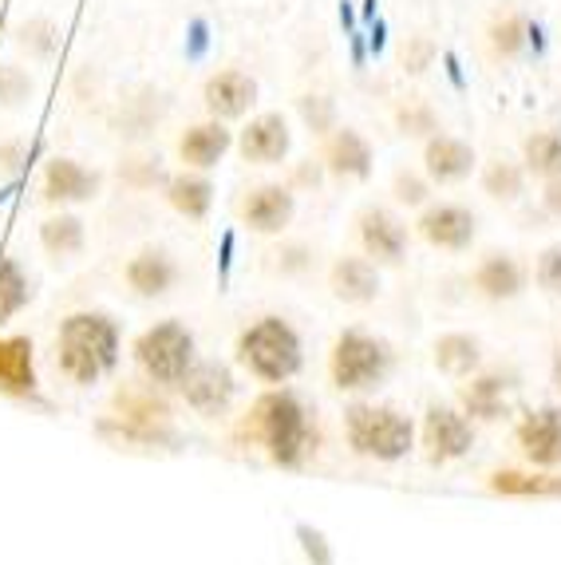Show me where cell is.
<instances>
[{"mask_svg":"<svg viewBox=\"0 0 561 565\" xmlns=\"http://www.w3.org/2000/svg\"><path fill=\"white\" fill-rule=\"evenodd\" d=\"M518 392L515 367H478L475 376L458 384V407L475 419V424H498L510 415V399Z\"/></svg>","mask_w":561,"mask_h":565,"instance_id":"obj_11","label":"cell"},{"mask_svg":"<svg viewBox=\"0 0 561 565\" xmlns=\"http://www.w3.org/2000/svg\"><path fill=\"white\" fill-rule=\"evenodd\" d=\"M234 360L245 376L265 387H280L300 376L305 367V337L280 312H265L250 321L234 340Z\"/></svg>","mask_w":561,"mask_h":565,"instance_id":"obj_3","label":"cell"},{"mask_svg":"<svg viewBox=\"0 0 561 565\" xmlns=\"http://www.w3.org/2000/svg\"><path fill=\"white\" fill-rule=\"evenodd\" d=\"M356 242H360V254L372 257L380 269L384 265H403L407 249H412V226L392 206H375L372 202V206L356 214Z\"/></svg>","mask_w":561,"mask_h":565,"instance_id":"obj_10","label":"cell"},{"mask_svg":"<svg viewBox=\"0 0 561 565\" xmlns=\"http://www.w3.org/2000/svg\"><path fill=\"white\" fill-rule=\"evenodd\" d=\"M119 182H127L131 190H155L167 182V170H162L159 154H131V159H123Z\"/></svg>","mask_w":561,"mask_h":565,"instance_id":"obj_36","label":"cell"},{"mask_svg":"<svg viewBox=\"0 0 561 565\" xmlns=\"http://www.w3.org/2000/svg\"><path fill=\"white\" fill-rule=\"evenodd\" d=\"M237 372L225 360H210V356H198L194 367L187 372V380L178 384V396L198 419H222L230 415L237 399Z\"/></svg>","mask_w":561,"mask_h":565,"instance_id":"obj_8","label":"cell"},{"mask_svg":"<svg viewBox=\"0 0 561 565\" xmlns=\"http://www.w3.org/2000/svg\"><path fill=\"white\" fill-rule=\"evenodd\" d=\"M542 210L550 217H561V174L550 182H542Z\"/></svg>","mask_w":561,"mask_h":565,"instance_id":"obj_46","label":"cell"},{"mask_svg":"<svg viewBox=\"0 0 561 565\" xmlns=\"http://www.w3.org/2000/svg\"><path fill=\"white\" fill-rule=\"evenodd\" d=\"M269 269L280 277H300V274H309L313 269V249L305 242H280L277 249H269Z\"/></svg>","mask_w":561,"mask_h":565,"instance_id":"obj_39","label":"cell"},{"mask_svg":"<svg viewBox=\"0 0 561 565\" xmlns=\"http://www.w3.org/2000/svg\"><path fill=\"white\" fill-rule=\"evenodd\" d=\"M182 281V265L162 245H142L123 262V285L139 297V301H162Z\"/></svg>","mask_w":561,"mask_h":565,"instance_id":"obj_14","label":"cell"},{"mask_svg":"<svg viewBox=\"0 0 561 565\" xmlns=\"http://www.w3.org/2000/svg\"><path fill=\"white\" fill-rule=\"evenodd\" d=\"M431 60H435V44H431L427 36H412L407 44H403V67L412 72V76H420V72H427Z\"/></svg>","mask_w":561,"mask_h":565,"instance_id":"obj_44","label":"cell"},{"mask_svg":"<svg viewBox=\"0 0 561 565\" xmlns=\"http://www.w3.org/2000/svg\"><path fill=\"white\" fill-rule=\"evenodd\" d=\"M0 396L17 404H44L36 372V344L24 332L0 337Z\"/></svg>","mask_w":561,"mask_h":565,"instance_id":"obj_17","label":"cell"},{"mask_svg":"<svg viewBox=\"0 0 561 565\" xmlns=\"http://www.w3.org/2000/svg\"><path fill=\"white\" fill-rule=\"evenodd\" d=\"M420 170L435 186H458V182H467L478 170V151L467 139L440 131L431 135V139H423Z\"/></svg>","mask_w":561,"mask_h":565,"instance_id":"obj_22","label":"cell"},{"mask_svg":"<svg viewBox=\"0 0 561 565\" xmlns=\"http://www.w3.org/2000/svg\"><path fill=\"white\" fill-rule=\"evenodd\" d=\"M478 444V424L458 404L431 399L420 424V451L427 467H451V462L467 459Z\"/></svg>","mask_w":561,"mask_h":565,"instance_id":"obj_7","label":"cell"},{"mask_svg":"<svg viewBox=\"0 0 561 565\" xmlns=\"http://www.w3.org/2000/svg\"><path fill=\"white\" fill-rule=\"evenodd\" d=\"M104 194V174L95 167H84L72 154H56L40 170V202L52 210H75L87 206Z\"/></svg>","mask_w":561,"mask_h":565,"instance_id":"obj_9","label":"cell"},{"mask_svg":"<svg viewBox=\"0 0 561 565\" xmlns=\"http://www.w3.org/2000/svg\"><path fill=\"white\" fill-rule=\"evenodd\" d=\"M131 356L142 380L159 384L162 392H178V384L187 380V372L198 360V337L187 321L162 317L131 340Z\"/></svg>","mask_w":561,"mask_h":565,"instance_id":"obj_6","label":"cell"},{"mask_svg":"<svg viewBox=\"0 0 561 565\" xmlns=\"http://www.w3.org/2000/svg\"><path fill=\"white\" fill-rule=\"evenodd\" d=\"M328 289L340 305L364 309V305H375L384 297V269L368 254H340L328 265Z\"/></svg>","mask_w":561,"mask_h":565,"instance_id":"obj_20","label":"cell"},{"mask_svg":"<svg viewBox=\"0 0 561 565\" xmlns=\"http://www.w3.org/2000/svg\"><path fill=\"white\" fill-rule=\"evenodd\" d=\"M320 167L332 182H368L375 170V151L372 142L364 135L356 131V127H345L340 122L337 131L325 135L320 139Z\"/></svg>","mask_w":561,"mask_h":565,"instance_id":"obj_18","label":"cell"},{"mask_svg":"<svg viewBox=\"0 0 561 565\" xmlns=\"http://www.w3.org/2000/svg\"><path fill=\"white\" fill-rule=\"evenodd\" d=\"M470 285H475V292L483 301L510 305L530 289V269H526L522 257L510 254V249H490V254L478 257L475 269H470Z\"/></svg>","mask_w":561,"mask_h":565,"instance_id":"obj_19","label":"cell"},{"mask_svg":"<svg viewBox=\"0 0 561 565\" xmlns=\"http://www.w3.org/2000/svg\"><path fill=\"white\" fill-rule=\"evenodd\" d=\"M530 47V17H526L518 4L502 0L495 12L487 17V29H483V52L495 67L518 64Z\"/></svg>","mask_w":561,"mask_h":565,"instance_id":"obj_24","label":"cell"},{"mask_svg":"<svg viewBox=\"0 0 561 565\" xmlns=\"http://www.w3.org/2000/svg\"><path fill=\"white\" fill-rule=\"evenodd\" d=\"M293 537H297L300 554H305V565H337V550H332V542H328V534L320 526L297 522Z\"/></svg>","mask_w":561,"mask_h":565,"instance_id":"obj_40","label":"cell"},{"mask_svg":"<svg viewBox=\"0 0 561 565\" xmlns=\"http://www.w3.org/2000/svg\"><path fill=\"white\" fill-rule=\"evenodd\" d=\"M123 360V324L107 309H75L56 329V367L72 387H95Z\"/></svg>","mask_w":561,"mask_h":565,"instance_id":"obj_2","label":"cell"},{"mask_svg":"<svg viewBox=\"0 0 561 565\" xmlns=\"http://www.w3.org/2000/svg\"><path fill=\"white\" fill-rule=\"evenodd\" d=\"M214 179H210L207 170H174L167 174L162 182V199L167 206L174 210L178 217H187V222H207L210 210H214Z\"/></svg>","mask_w":561,"mask_h":565,"instance_id":"obj_27","label":"cell"},{"mask_svg":"<svg viewBox=\"0 0 561 565\" xmlns=\"http://www.w3.org/2000/svg\"><path fill=\"white\" fill-rule=\"evenodd\" d=\"M340 424H345V444L356 459L384 462V467L403 462L415 451V444H420V427H415L412 415L392 404H380L372 396H360L352 404H345Z\"/></svg>","mask_w":561,"mask_h":565,"instance_id":"obj_4","label":"cell"},{"mask_svg":"<svg viewBox=\"0 0 561 565\" xmlns=\"http://www.w3.org/2000/svg\"><path fill=\"white\" fill-rule=\"evenodd\" d=\"M533 285L550 297H561V242H550L533 262Z\"/></svg>","mask_w":561,"mask_h":565,"instance_id":"obj_42","label":"cell"},{"mask_svg":"<svg viewBox=\"0 0 561 565\" xmlns=\"http://www.w3.org/2000/svg\"><path fill=\"white\" fill-rule=\"evenodd\" d=\"M245 444H253L277 471H305L320 451L317 407L297 387H265L237 427Z\"/></svg>","mask_w":561,"mask_h":565,"instance_id":"obj_1","label":"cell"},{"mask_svg":"<svg viewBox=\"0 0 561 565\" xmlns=\"http://www.w3.org/2000/svg\"><path fill=\"white\" fill-rule=\"evenodd\" d=\"M36 301V281L12 254H0V324L29 309Z\"/></svg>","mask_w":561,"mask_h":565,"instance_id":"obj_32","label":"cell"},{"mask_svg":"<svg viewBox=\"0 0 561 565\" xmlns=\"http://www.w3.org/2000/svg\"><path fill=\"white\" fill-rule=\"evenodd\" d=\"M297 111H300V119H305V127H309V135H317V139H325V135H332L340 127L337 104H332L328 95H300Z\"/></svg>","mask_w":561,"mask_h":565,"instance_id":"obj_37","label":"cell"},{"mask_svg":"<svg viewBox=\"0 0 561 565\" xmlns=\"http://www.w3.org/2000/svg\"><path fill=\"white\" fill-rule=\"evenodd\" d=\"M29 154L32 147L24 139H4L0 142V179H20L29 170Z\"/></svg>","mask_w":561,"mask_h":565,"instance_id":"obj_43","label":"cell"},{"mask_svg":"<svg viewBox=\"0 0 561 565\" xmlns=\"http://www.w3.org/2000/svg\"><path fill=\"white\" fill-rule=\"evenodd\" d=\"M253 104H257V79L250 72H242V67H218L202 84V107H207L210 119H250Z\"/></svg>","mask_w":561,"mask_h":565,"instance_id":"obj_21","label":"cell"},{"mask_svg":"<svg viewBox=\"0 0 561 565\" xmlns=\"http://www.w3.org/2000/svg\"><path fill=\"white\" fill-rule=\"evenodd\" d=\"M431 194H435V182H431L427 174H423V170L400 167V170L392 174V199H395V206L423 210L427 202H435Z\"/></svg>","mask_w":561,"mask_h":565,"instance_id":"obj_35","label":"cell"},{"mask_svg":"<svg viewBox=\"0 0 561 565\" xmlns=\"http://www.w3.org/2000/svg\"><path fill=\"white\" fill-rule=\"evenodd\" d=\"M32 92H36V79L29 76V67H20V64H0V107H9V111H17V107L29 104Z\"/></svg>","mask_w":561,"mask_h":565,"instance_id":"obj_38","label":"cell"},{"mask_svg":"<svg viewBox=\"0 0 561 565\" xmlns=\"http://www.w3.org/2000/svg\"><path fill=\"white\" fill-rule=\"evenodd\" d=\"M515 444L522 451L526 467L558 471L561 467V404H542L518 419Z\"/></svg>","mask_w":561,"mask_h":565,"instance_id":"obj_16","label":"cell"},{"mask_svg":"<svg viewBox=\"0 0 561 565\" xmlns=\"http://www.w3.org/2000/svg\"><path fill=\"white\" fill-rule=\"evenodd\" d=\"M17 44L24 47L32 60H47L56 52V29H52V20H29V24H20Z\"/></svg>","mask_w":561,"mask_h":565,"instance_id":"obj_41","label":"cell"},{"mask_svg":"<svg viewBox=\"0 0 561 565\" xmlns=\"http://www.w3.org/2000/svg\"><path fill=\"white\" fill-rule=\"evenodd\" d=\"M395 372V344L388 337L360 324H348L337 332L328 349V380L340 396H375Z\"/></svg>","mask_w":561,"mask_h":565,"instance_id":"obj_5","label":"cell"},{"mask_svg":"<svg viewBox=\"0 0 561 565\" xmlns=\"http://www.w3.org/2000/svg\"><path fill=\"white\" fill-rule=\"evenodd\" d=\"M395 131L403 135V139H431V135H440V111L427 104V99H420V95H407L400 107H395Z\"/></svg>","mask_w":561,"mask_h":565,"instance_id":"obj_34","label":"cell"},{"mask_svg":"<svg viewBox=\"0 0 561 565\" xmlns=\"http://www.w3.org/2000/svg\"><path fill=\"white\" fill-rule=\"evenodd\" d=\"M550 384H553V392H558V399H561V344L553 349V360H550Z\"/></svg>","mask_w":561,"mask_h":565,"instance_id":"obj_47","label":"cell"},{"mask_svg":"<svg viewBox=\"0 0 561 565\" xmlns=\"http://www.w3.org/2000/svg\"><path fill=\"white\" fill-rule=\"evenodd\" d=\"M36 237H40V249L56 265L80 262L87 249V222L75 210H52L36 226Z\"/></svg>","mask_w":561,"mask_h":565,"instance_id":"obj_28","label":"cell"},{"mask_svg":"<svg viewBox=\"0 0 561 565\" xmlns=\"http://www.w3.org/2000/svg\"><path fill=\"white\" fill-rule=\"evenodd\" d=\"M487 490L498 499H561V475L542 467H498L487 475Z\"/></svg>","mask_w":561,"mask_h":565,"instance_id":"obj_29","label":"cell"},{"mask_svg":"<svg viewBox=\"0 0 561 565\" xmlns=\"http://www.w3.org/2000/svg\"><path fill=\"white\" fill-rule=\"evenodd\" d=\"M320 179H328L325 167H320V159H305L297 167V174H293L289 186H320Z\"/></svg>","mask_w":561,"mask_h":565,"instance_id":"obj_45","label":"cell"},{"mask_svg":"<svg viewBox=\"0 0 561 565\" xmlns=\"http://www.w3.org/2000/svg\"><path fill=\"white\" fill-rule=\"evenodd\" d=\"M415 234L443 254H467L478 242V214L463 202H427L415 217Z\"/></svg>","mask_w":561,"mask_h":565,"instance_id":"obj_12","label":"cell"},{"mask_svg":"<svg viewBox=\"0 0 561 565\" xmlns=\"http://www.w3.org/2000/svg\"><path fill=\"white\" fill-rule=\"evenodd\" d=\"M237 154L250 167H280L293 151V131L289 119L280 111H257L245 119V127L234 139Z\"/></svg>","mask_w":561,"mask_h":565,"instance_id":"obj_15","label":"cell"},{"mask_svg":"<svg viewBox=\"0 0 561 565\" xmlns=\"http://www.w3.org/2000/svg\"><path fill=\"white\" fill-rule=\"evenodd\" d=\"M297 217V190L285 182H257L237 199V222L253 234L280 237Z\"/></svg>","mask_w":561,"mask_h":565,"instance_id":"obj_13","label":"cell"},{"mask_svg":"<svg viewBox=\"0 0 561 565\" xmlns=\"http://www.w3.org/2000/svg\"><path fill=\"white\" fill-rule=\"evenodd\" d=\"M478 186L490 202L498 206H518L526 199V186H530V174H526L522 162L515 159H490L487 167L478 170Z\"/></svg>","mask_w":561,"mask_h":565,"instance_id":"obj_31","label":"cell"},{"mask_svg":"<svg viewBox=\"0 0 561 565\" xmlns=\"http://www.w3.org/2000/svg\"><path fill=\"white\" fill-rule=\"evenodd\" d=\"M234 139L237 135L230 131V122L222 119H198V122H187L182 127V135H178L174 151H178V162L187 170H214L218 162L225 159V154L234 151Z\"/></svg>","mask_w":561,"mask_h":565,"instance_id":"obj_23","label":"cell"},{"mask_svg":"<svg viewBox=\"0 0 561 565\" xmlns=\"http://www.w3.org/2000/svg\"><path fill=\"white\" fill-rule=\"evenodd\" d=\"M95 435L112 447H142V451H159V447H178L174 427H147V424H127L119 415H107L95 424Z\"/></svg>","mask_w":561,"mask_h":565,"instance_id":"obj_30","label":"cell"},{"mask_svg":"<svg viewBox=\"0 0 561 565\" xmlns=\"http://www.w3.org/2000/svg\"><path fill=\"white\" fill-rule=\"evenodd\" d=\"M522 167L530 179L550 182L561 174V131L546 127V131H530L522 139Z\"/></svg>","mask_w":561,"mask_h":565,"instance_id":"obj_33","label":"cell"},{"mask_svg":"<svg viewBox=\"0 0 561 565\" xmlns=\"http://www.w3.org/2000/svg\"><path fill=\"white\" fill-rule=\"evenodd\" d=\"M127 424H147V427H170L174 407H170L167 392L150 380H123L115 392V412Z\"/></svg>","mask_w":561,"mask_h":565,"instance_id":"obj_26","label":"cell"},{"mask_svg":"<svg viewBox=\"0 0 561 565\" xmlns=\"http://www.w3.org/2000/svg\"><path fill=\"white\" fill-rule=\"evenodd\" d=\"M431 364H435L440 376L463 384V380H470L478 367L487 364V349H483V340H478L475 332L451 329L431 340Z\"/></svg>","mask_w":561,"mask_h":565,"instance_id":"obj_25","label":"cell"}]
</instances>
